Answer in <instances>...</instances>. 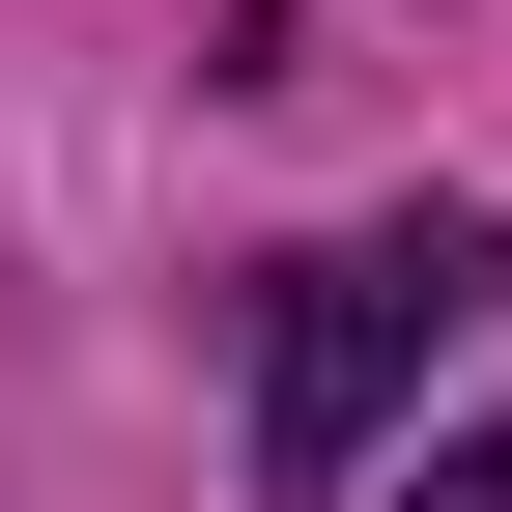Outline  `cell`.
Masks as SVG:
<instances>
[{
    "label": "cell",
    "instance_id": "2",
    "mask_svg": "<svg viewBox=\"0 0 512 512\" xmlns=\"http://www.w3.org/2000/svg\"><path fill=\"white\" fill-rule=\"evenodd\" d=\"M399 512H512V456H427V484H399Z\"/></svg>",
    "mask_w": 512,
    "mask_h": 512
},
{
    "label": "cell",
    "instance_id": "1",
    "mask_svg": "<svg viewBox=\"0 0 512 512\" xmlns=\"http://www.w3.org/2000/svg\"><path fill=\"white\" fill-rule=\"evenodd\" d=\"M512 313V228L484 200H399V228H313L256 285V484H370V427L427 399V342Z\"/></svg>",
    "mask_w": 512,
    "mask_h": 512
}]
</instances>
